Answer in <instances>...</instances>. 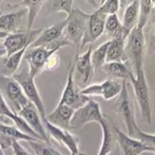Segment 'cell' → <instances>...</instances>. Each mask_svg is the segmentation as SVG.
<instances>
[{"instance_id": "cell-28", "label": "cell", "mask_w": 155, "mask_h": 155, "mask_svg": "<svg viewBox=\"0 0 155 155\" xmlns=\"http://www.w3.org/2000/svg\"><path fill=\"white\" fill-rule=\"evenodd\" d=\"M111 40H108L104 43H103L101 46H99L96 49H94L92 52L91 55V61L94 68V72L98 69H101L104 65L106 63V56H107V50L109 48Z\"/></svg>"}, {"instance_id": "cell-44", "label": "cell", "mask_w": 155, "mask_h": 155, "mask_svg": "<svg viewBox=\"0 0 155 155\" xmlns=\"http://www.w3.org/2000/svg\"><path fill=\"white\" fill-rule=\"evenodd\" d=\"M1 15H2V12H1V11H0V16H1Z\"/></svg>"}, {"instance_id": "cell-33", "label": "cell", "mask_w": 155, "mask_h": 155, "mask_svg": "<svg viewBox=\"0 0 155 155\" xmlns=\"http://www.w3.org/2000/svg\"><path fill=\"white\" fill-rule=\"evenodd\" d=\"M134 139H137L139 141H141L142 143H143L144 144H146L147 146L151 147L152 149H153L155 152V134H150V133H146L141 130H139L135 136L134 137ZM155 154V153H154Z\"/></svg>"}, {"instance_id": "cell-15", "label": "cell", "mask_w": 155, "mask_h": 155, "mask_svg": "<svg viewBox=\"0 0 155 155\" xmlns=\"http://www.w3.org/2000/svg\"><path fill=\"white\" fill-rule=\"evenodd\" d=\"M93 52L92 45L88 48V49L82 55L76 53L75 62H74V80L80 81L82 84L86 85L88 84L94 73L92 61H91V55Z\"/></svg>"}, {"instance_id": "cell-18", "label": "cell", "mask_w": 155, "mask_h": 155, "mask_svg": "<svg viewBox=\"0 0 155 155\" xmlns=\"http://www.w3.org/2000/svg\"><path fill=\"white\" fill-rule=\"evenodd\" d=\"M26 15V8H22L15 12L2 14L0 16V32L12 34L21 31L22 29H20V26L23 25V20Z\"/></svg>"}, {"instance_id": "cell-26", "label": "cell", "mask_w": 155, "mask_h": 155, "mask_svg": "<svg viewBox=\"0 0 155 155\" xmlns=\"http://www.w3.org/2000/svg\"><path fill=\"white\" fill-rule=\"evenodd\" d=\"M104 33L108 37H110L111 39L120 37V36H123L124 37V33H123L122 22L120 21L117 14L110 15L106 17L105 25H104Z\"/></svg>"}, {"instance_id": "cell-40", "label": "cell", "mask_w": 155, "mask_h": 155, "mask_svg": "<svg viewBox=\"0 0 155 155\" xmlns=\"http://www.w3.org/2000/svg\"><path fill=\"white\" fill-rule=\"evenodd\" d=\"M8 36V34H6V33H3V32H0V38H5L6 37Z\"/></svg>"}, {"instance_id": "cell-42", "label": "cell", "mask_w": 155, "mask_h": 155, "mask_svg": "<svg viewBox=\"0 0 155 155\" xmlns=\"http://www.w3.org/2000/svg\"><path fill=\"white\" fill-rule=\"evenodd\" d=\"M60 155H62L61 153H60ZM71 155H86V154H84V153H76V154H71Z\"/></svg>"}, {"instance_id": "cell-27", "label": "cell", "mask_w": 155, "mask_h": 155, "mask_svg": "<svg viewBox=\"0 0 155 155\" xmlns=\"http://www.w3.org/2000/svg\"><path fill=\"white\" fill-rule=\"evenodd\" d=\"M29 47H25L23 49L14 53L13 55L7 57V59L5 63V70L6 76H13L19 69L23 59L24 56L28 49Z\"/></svg>"}, {"instance_id": "cell-14", "label": "cell", "mask_w": 155, "mask_h": 155, "mask_svg": "<svg viewBox=\"0 0 155 155\" xmlns=\"http://www.w3.org/2000/svg\"><path fill=\"white\" fill-rule=\"evenodd\" d=\"M21 118L27 123V125L42 139L46 144H50V138L45 131L44 122L36 110V108L30 102L25 108H23L18 113Z\"/></svg>"}, {"instance_id": "cell-20", "label": "cell", "mask_w": 155, "mask_h": 155, "mask_svg": "<svg viewBox=\"0 0 155 155\" xmlns=\"http://www.w3.org/2000/svg\"><path fill=\"white\" fill-rule=\"evenodd\" d=\"M139 12H140V1L135 0L132 2L125 9L123 16L122 27L123 33L125 38L137 26L139 20Z\"/></svg>"}, {"instance_id": "cell-5", "label": "cell", "mask_w": 155, "mask_h": 155, "mask_svg": "<svg viewBox=\"0 0 155 155\" xmlns=\"http://www.w3.org/2000/svg\"><path fill=\"white\" fill-rule=\"evenodd\" d=\"M115 108L117 113L127 128L128 135L134 138L140 128L135 121L134 111L133 110L132 101L127 89V81L125 80H123L122 90L115 101Z\"/></svg>"}, {"instance_id": "cell-19", "label": "cell", "mask_w": 155, "mask_h": 155, "mask_svg": "<svg viewBox=\"0 0 155 155\" xmlns=\"http://www.w3.org/2000/svg\"><path fill=\"white\" fill-rule=\"evenodd\" d=\"M74 113V110L66 105H57L56 108L50 113L46 114L45 122H48L54 126L64 130L70 129V122Z\"/></svg>"}, {"instance_id": "cell-21", "label": "cell", "mask_w": 155, "mask_h": 155, "mask_svg": "<svg viewBox=\"0 0 155 155\" xmlns=\"http://www.w3.org/2000/svg\"><path fill=\"white\" fill-rule=\"evenodd\" d=\"M103 132L102 144L97 155H109L112 153L115 143L117 142V137L114 131V126L112 125L107 119L104 117V122L100 124Z\"/></svg>"}, {"instance_id": "cell-32", "label": "cell", "mask_w": 155, "mask_h": 155, "mask_svg": "<svg viewBox=\"0 0 155 155\" xmlns=\"http://www.w3.org/2000/svg\"><path fill=\"white\" fill-rule=\"evenodd\" d=\"M120 3L121 2L118 0H106L104 1L103 4L98 7V10H100L106 16L114 15L117 14V12L119 11Z\"/></svg>"}, {"instance_id": "cell-25", "label": "cell", "mask_w": 155, "mask_h": 155, "mask_svg": "<svg viewBox=\"0 0 155 155\" xmlns=\"http://www.w3.org/2000/svg\"><path fill=\"white\" fill-rule=\"evenodd\" d=\"M45 1L41 0H25L21 2V5L25 6V8L27 9V25H26V30H31L32 26L41 10V8L45 5Z\"/></svg>"}, {"instance_id": "cell-24", "label": "cell", "mask_w": 155, "mask_h": 155, "mask_svg": "<svg viewBox=\"0 0 155 155\" xmlns=\"http://www.w3.org/2000/svg\"><path fill=\"white\" fill-rule=\"evenodd\" d=\"M0 136L5 137L10 141H25L27 143L29 142H42L37 139H35L21 131H19L15 126H11L9 124L1 123L0 124Z\"/></svg>"}, {"instance_id": "cell-29", "label": "cell", "mask_w": 155, "mask_h": 155, "mask_svg": "<svg viewBox=\"0 0 155 155\" xmlns=\"http://www.w3.org/2000/svg\"><path fill=\"white\" fill-rule=\"evenodd\" d=\"M46 9L48 12H64L67 16L73 10V0H51L46 1Z\"/></svg>"}, {"instance_id": "cell-9", "label": "cell", "mask_w": 155, "mask_h": 155, "mask_svg": "<svg viewBox=\"0 0 155 155\" xmlns=\"http://www.w3.org/2000/svg\"><path fill=\"white\" fill-rule=\"evenodd\" d=\"M74 63H70L68 67V74L65 87L63 90L59 105H66L74 109V111L83 107L90 98L80 94L79 90L76 89L74 80Z\"/></svg>"}, {"instance_id": "cell-4", "label": "cell", "mask_w": 155, "mask_h": 155, "mask_svg": "<svg viewBox=\"0 0 155 155\" xmlns=\"http://www.w3.org/2000/svg\"><path fill=\"white\" fill-rule=\"evenodd\" d=\"M131 83L134 90L136 101L140 108L141 115L148 124H151L153 121V113L150 100L149 87L144 72V67L135 70L134 79Z\"/></svg>"}, {"instance_id": "cell-11", "label": "cell", "mask_w": 155, "mask_h": 155, "mask_svg": "<svg viewBox=\"0 0 155 155\" xmlns=\"http://www.w3.org/2000/svg\"><path fill=\"white\" fill-rule=\"evenodd\" d=\"M42 31V28H38L31 30H21L15 33L8 34L3 42L6 49V56L9 57L25 47H30V45L37 38Z\"/></svg>"}, {"instance_id": "cell-37", "label": "cell", "mask_w": 155, "mask_h": 155, "mask_svg": "<svg viewBox=\"0 0 155 155\" xmlns=\"http://www.w3.org/2000/svg\"><path fill=\"white\" fill-rule=\"evenodd\" d=\"M155 52V25L153 27V30L152 32L151 37H150V42L148 45V54L152 55Z\"/></svg>"}, {"instance_id": "cell-36", "label": "cell", "mask_w": 155, "mask_h": 155, "mask_svg": "<svg viewBox=\"0 0 155 155\" xmlns=\"http://www.w3.org/2000/svg\"><path fill=\"white\" fill-rule=\"evenodd\" d=\"M11 148H12L15 155H30L28 153V152L17 141H13Z\"/></svg>"}, {"instance_id": "cell-13", "label": "cell", "mask_w": 155, "mask_h": 155, "mask_svg": "<svg viewBox=\"0 0 155 155\" xmlns=\"http://www.w3.org/2000/svg\"><path fill=\"white\" fill-rule=\"evenodd\" d=\"M44 125L49 138L52 137L61 145L66 147L70 151L71 154H76L80 152L79 151L80 141L77 136L71 133L68 130H64L56 126H54L48 122H45Z\"/></svg>"}, {"instance_id": "cell-46", "label": "cell", "mask_w": 155, "mask_h": 155, "mask_svg": "<svg viewBox=\"0 0 155 155\" xmlns=\"http://www.w3.org/2000/svg\"><path fill=\"white\" fill-rule=\"evenodd\" d=\"M154 155H155V154H154Z\"/></svg>"}, {"instance_id": "cell-2", "label": "cell", "mask_w": 155, "mask_h": 155, "mask_svg": "<svg viewBox=\"0 0 155 155\" xmlns=\"http://www.w3.org/2000/svg\"><path fill=\"white\" fill-rule=\"evenodd\" d=\"M12 77L21 86L24 94L25 95L27 100L36 108L43 122H45L46 120L45 104L41 99V96L35 83V79H33L30 75L29 67L25 60L23 59L18 70Z\"/></svg>"}, {"instance_id": "cell-22", "label": "cell", "mask_w": 155, "mask_h": 155, "mask_svg": "<svg viewBox=\"0 0 155 155\" xmlns=\"http://www.w3.org/2000/svg\"><path fill=\"white\" fill-rule=\"evenodd\" d=\"M110 45L107 50L106 63L111 62H122L128 61L125 53V38L123 36L110 39Z\"/></svg>"}, {"instance_id": "cell-41", "label": "cell", "mask_w": 155, "mask_h": 155, "mask_svg": "<svg viewBox=\"0 0 155 155\" xmlns=\"http://www.w3.org/2000/svg\"><path fill=\"white\" fill-rule=\"evenodd\" d=\"M0 155H5L4 154V153H3V149H2L1 145H0Z\"/></svg>"}, {"instance_id": "cell-38", "label": "cell", "mask_w": 155, "mask_h": 155, "mask_svg": "<svg viewBox=\"0 0 155 155\" xmlns=\"http://www.w3.org/2000/svg\"><path fill=\"white\" fill-rule=\"evenodd\" d=\"M6 49H5V47L4 45L3 42H0V58H2L3 57L6 56Z\"/></svg>"}, {"instance_id": "cell-34", "label": "cell", "mask_w": 155, "mask_h": 155, "mask_svg": "<svg viewBox=\"0 0 155 155\" xmlns=\"http://www.w3.org/2000/svg\"><path fill=\"white\" fill-rule=\"evenodd\" d=\"M0 116L5 117L12 122L17 116V113H15V111L10 110V108L8 107L7 103L5 102V100L3 97V95L1 94V92H0Z\"/></svg>"}, {"instance_id": "cell-3", "label": "cell", "mask_w": 155, "mask_h": 155, "mask_svg": "<svg viewBox=\"0 0 155 155\" xmlns=\"http://www.w3.org/2000/svg\"><path fill=\"white\" fill-rule=\"evenodd\" d=\"M90 14L75 7L73 8L70 15L67 16V23L64 30V37L67 39L72 45L77 47V51L84 37L87 27Z\"/></svg>"}, {"instance_id": "cell-17", "label": "cell", "mask_w": 155, "mask_h": 155, "mask_svg": "<svg viewBox=\"0 0 155 155\" xmlns=\"http://www.w3.org/2000/svg\"><path fill=\"white\" fill-rule=\"evenodd\" d=\"M67 19L59 21L53 26L43 29L41 34L37 37V38L30 45L29 48H38V47H45L52 44L54 41H57L64 37V30L66 26Z\"/></svg>"}, {"instance_id": "cell-12", "label": "cell", "mask_w": 155, "mask_h": 155, "mask_svg": "<svg viewBox=\"0 0 155 155\" xmlns=\"http://www.w3.org/2000/svg\"><path fill=\"white\" fill-rule=\"evenodd\" d=\"M107 16H108L104 15L98 9L90 14L87 27L80 44L81 48L87 44L94 43L104 33V25Z\"/></svg>"}, {"instance_id": "cell-16", "label": "cell", "mask_w": 155, "mask_h": 155, "mask_svg": "<svg viewBox=\"0 0 155 155\" xmlns=\"http://www.w3.org/2000/svg\"><path fill=\"white\" fill-rule=\"evenodd\" d=\"M117 142L124 155H141L144 153H153L154 150L147 146L141 141L130 137L128 134L122 132L120 129L114 126Z\"/></svg>"}, {"instance_id": "cell-43", "label": "cell", "mask_w": 155, "mask_h": 155, "mask_svg": "<svg viewBox=\"0 0 155 155\" xmlns=\"http://www.w3.org/2000/svg\"><path fill=\"white\" fill-rule=\"evenodd\" d=\"M152 5H153V8L155 7V0H152Z\"/></svg>"}, {"instance_id": "cell-31", "label": "cell", "mask_w": 155, "mask_h": 155, "mask_svg": "<svg viewBox=\"0 0 155 155\" xmlns=\"http://www.w3.org/2000/svg\"><path fill=\"white\" fill-rule=\"evenodd\" d=\"M28 144L35 155H60V153L44 143V142H29Z\"/></svg>"}, {"instance_id": "cell-30", "label": "cell", "mask_w": 155, "mask_h": 155, "mask_svg": "<svg viewBox=\"0 0 155 155\" xmlns=\"http://www.w3.org/2000/svg\"><path fill=\"white\" fill-rule=\"evenodd\" d=\"M153 10L152 0H142L140 1V12H139V20L137 28L144 29L145 26L147 25L151 13Z\"/></svg>"}, {"instance_id": "cell-23", "label": "cell", "mask_w": 155, "mask_h": 155, "mask_svg": "<svg viewBox=\"0 0 155 155\" xmlns=\"http://www.w3.org/2000/svg\"><path fill=\"white\" fill-rule=\"evenodd\" d=\"M103 71L110 77L112 79H121L132 82L134 79V75L129 70L125 63L122 62H111L105 63L101 69Z\"/></svg>"}, {"instance_id": "cell-39", "label": "cell", "mask_w": 155, "mask_h": 155, "mask_svg": "<svg viewBox=\"0 0 155 155\" xmlns=\"http://www.w3.org/2000/svg\"><path fill=\"white\" fill-rule=\"evenodd\" d=\"M7 121H10V120H8V119H7V118H5V117L0 116V124H1V123L8 124V122H7Z\"/></svg>"}, {"instance_id": "cell-10", "label": "cell", "mask_w": 155, "mask_h": 155, "mask_svg": "<svg viewBox=\"0 0 155 155\" xmlns=\"http://www.w3.org/2000/svg\"><path fill=\"white\" fill-rule=\"evenodd\" d=\"M122 86L123 81L108 79L102 83H95L86 86L83 90H79V92L88 98L98 96L102 97L104 100H110L118 97L122 90Z\"/></svg>"}, {"instance_id": "cell-35", "label": "cell", "mask_w": 155, "mask_h": 155, "mask_svg": "<svg viewBox=\"0 0 155 155\" xmlns=\"http://www.w3.org/2000/svg\"><path fill=\"white\" fill-rule=\"evenodd\" d=\"M59 64H60V57L57 55V52H56L49 57V58L45 62L44 69H46V70L55 69L59 66Z\"/></svg>"}, {"instance_id": "cell-6", "label": "cell", "mask_w": 155, "mask_h": 155, "mask_svg": "<svg viewBox=\"0 0 155 155\" xmlns=\"http://www.w3.org/2000/svg\"><path fill=\"white\" fill-rule=\"evenodd\" d=\"M104 120V116L102 113L99 103L90 98L83 107L74 111L70 122V129H79L91 122H95L100 125Z\"/></svg>"}, {"instance_id": "cell-45", "label": "cell", "mask_w": 155, "mask_h": 155, "mask_svg": "<svg viewBox=\"0 0 155 155\" xmlns=\"http://www.w3.org/2000/svg\"><path fill=\"white\" fill-rule=\"evenodd\" d=\"M109 155H111V154H109Z\"/></svg>"}, {"instance_id": "cell-7", "label": "cell", "mask_w": 155, "mask_h": 155, "mask_svg": "<svg viewBox=\"0 0 155 155\" xmlns=\"http://www.w3.org/2000/svg\"><path fill=\"white\" fill-rule=\"evenodd\" d=\"M0 92L14 106L15 113H18L30 103L24 94L21 86L12 76L0 74Z\"/></svg>"}, {"instance_id": "cell-1", "label": "cell", "mask_w": 155, "mask_h": 155, "mask_svg": "<svg viewBox=\"0 0 155 155\" xmlns=\"http://www.w3.org/2000/svg\"><path fill=\"white\" fill-rule=\"evenodd\" d=\"M66 46H73V45L67 39L62 37L61 39L54 41L48 46L38 47L34 48H28V49L26 50L24 56V60L26 61L29 67L31 77L35 79L42 70H44L45 62L47 61L49 57L56 53L61 48Z\"/></svg>"}, {"instance_id": "cell-8", "label": "cell", "mask_w": 155, "mask_h": 155, "mask_svg": "<svg viewBox=\"0 0 155 155\" xmlns=\"http://www.w3.org/2000/svg\"><path fill=\"white\" fill-rule=\"evenodd\" d=\"M145 46L144 29L135 27L125 39V53L134 69L143 67V49Z\"/></svg>"}]
</instances>
